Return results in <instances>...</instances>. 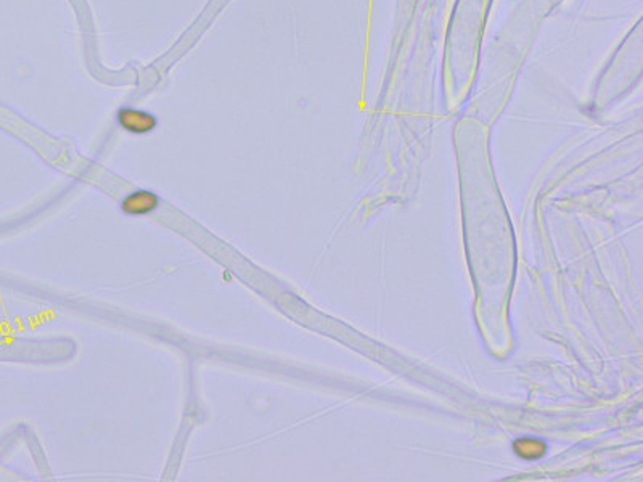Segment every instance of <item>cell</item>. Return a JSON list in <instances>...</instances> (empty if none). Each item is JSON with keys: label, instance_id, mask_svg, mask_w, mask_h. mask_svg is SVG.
<instances>
[{"label": "cell", "instance_id": "obj_1", "mask_svg": "<svg viewBox=\"0 0 643 482\" xmlns=\"http://www.w3.org/2000/svg\"><path fill=\"white\" fill-rule=\"evenodd\" d=\"M118 121H120L121 127L134 134L150 132L156 126V119L150 113L134 110V108H124L118 113Z\"/></svg>", "mask_w": 643, "mask_h": 482}, {"label": "cell", "instance_id": "obj_2", "mask_svg": "<svg viewBox=\"0 0 643 482\" xmlns=\"http://www.w3.org/2000/svg\"><path fill=\"white\" fill-rule=\"evenodd\" d=\"M158 203L160 199L155 193L140 190L131 193L127 198H124L122 211L129 215H143L156 209Z\"/></svg>", "mask_w": 643, "mask_h": 482}]
</instances>
